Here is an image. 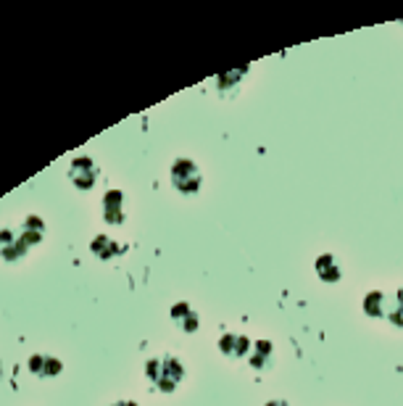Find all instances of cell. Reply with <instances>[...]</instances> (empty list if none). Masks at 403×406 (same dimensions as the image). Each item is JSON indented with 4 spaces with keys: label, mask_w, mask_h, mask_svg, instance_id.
<instances>
[{
    "label": "cell",
    "mask_w": 403,
    "mask_h": 406,
    "mask_svg": "<svg viewBox=\"0 0 403 406\" xmlns=\"http://www.w3.org/2000/svg\"><path fill=\"white\" fill-rule=\"evenodd\" d=\"M145 375H148V380H153L158 391L171 394L185 380V364L177 356H158L145 364Z\"/></svg>",
    "instance_id": "cell-1"
},
{
    "label": "cell",
    "mask_w": 403,
    "mask_h": 406,
    "mask_svg": "<svg viewBox=\"0 0 403 406\" xmlns=\"http://www.w3.org/2000/svg\"><path fill=\"white\" fill-rule=\"evenodd\" d=\"M171 185L182 193V196H196L203 185V171L198 169L196 161L190 158H177L171 164Z\"/></svg>",
    "instance_id": "cell-2"
},
{
    "label": "cell",
    "mask_w": 403,
    "mask_h": 406,
    "mask_svg": "<svg viewBox=\"0 0 403 406\" xmlns=\"http://www.w3.org/2000/svg\"><path fill=\"white\" fill-rule=\"evenodd\" d=\"M69 177H71V183H74L77 190H82V193H90L92 187L98 185L101 171H98V164H95L90 156H79V158L71 161V167H69Z\"/></svg>",
    "instance_id": "cell-3"
},
{
    "label": "cell",
    "mask_w": 403,
    "mask_h": 406,
    "mask_svg": "<svg viewBox=\"0 0 403 406\" xmlns=\"http://www.w3.org/2000/svg\"><path fill=\"white\" fill-rule=\"evenodd\" d=\"M103 219L105 224H124V193L121 190H108L103 196Z\"/></svg>",
    "instance_id": "cell-4"
},
{
    "label": "cell",
    "mask_w": 403,
    "mask_h": 406,
    "mask_svg": "<svg viewBox=\"0 0 403 406\" xmlns=\"http://www.w3.org/2000/svg\"><path fill=\"white\" fill-rule=\"evenodd\" d=\"M169 314H171V322L182 330V332H198V328H200V316L196 314V309L190 303H174Z\"/></svg>",
    "instance_id": "cell-5"
},
{
    "label": "cell",
    "mask_w": 403,
    "mask_h": 406,
    "mask_svg": "<svg viewBox=\"0 0 403 406\" xmlns=\"http://www.w3.org/2000/svg\"><path fill=\"white\" fill-rule=\"evenodd\" d=\"M26 251L29 248L19 240V232H13V230H0V256H3L6 262H19V259H24Z\"/></svg>",
    "instance_id": "cell-6"
},
{
    "label": "cell",
    "mask_w": 403,
    "mask_h": 406,
    "mask_svg": "<svg viewBox=\"0 0 403 406\" xmlns=\"http://www.w3.org/2000/svg\"><path fill=\"white\" fill-rule=\"evenodd\" d=\"M250 348H253V341L246 335H221L219 338V351L227 359H243L250 354Z\"/></svg>",
    "instance_id": "cell-7"
},
{
    "label": "cell",
    "mask_w": 403,
    "mask_h": 406,
    "mask_svg": "<svg viewBox=\"0 0 403 406\" xmlns=\"http://www.w3.org/2000/svg\"><path fill=\"white\" fill-rule=\"evenodd\" d=\"M42 237H45V222L40 219V217H26L24 222H22V227H19V240L24 243L26 248H32V246H37V243H42Z\"/></svg>",
    "instance_id": "cell-8"
},
{
    "label": "cell",
    "mask_w": 403,
    "mask_h": 406,
    "mask_svg": "<svg viewBox=\"0 0 403 406\" xmlns=\"http://www.w3.org/2000/svg\"><path fill=\"white\" fill-rule=\"evenodd\" d=\"M61 369H64V364L55 356H32L29 359V372L42 378V380H51L55 375H61Z\"/></svg>",
    "instance_id": "cell-9"
},
{
    "label": "cell",
    "mask_w": 403,
    "mask_h": 406,
    "mask_svg": "<svg viewBox=\"0 0 403 406\" xmlns=\"http://www.w3.org/2000/svg\"><path fill=\"white\" fill-rule=\"evenodd\" d=\"M272 356H274V346L269 341H253V348H250V354H248V362H250V367L264 372V369L272 367Z\"/></svg>",
    "instance_id": "cell-10"
},
{
    "label": "cell",
    "mask_w": 403,
    "mask_h": 406,
    "mask_svg": "<svg viewBox=\"0 0 403 406\" xmlns=\"http://www.w3.org/2000/svg\"><path fill=\"white\" fill-rule=\"evenodd\" d=\"M314 267H316V275H319L322 282H338L340 280V264L332 253H322Z\"/></svg>",
    "instance_id": "cell-11"
},
{
    "label": "cell",
    "mask_w": 403,
    "mask_h": 406,
    "mask_svg": "<svg viewBox=\"0 0 403 406\" xmlns=\"http://www.w3.org/2000/svg\"><path fill=\"white\" fill-rule=\"evenodd\" d=\"M364 312L366 316H375V319H382V316H388V296L382 293V290H372V293H366L364 298Z\"/></svg>",
    "instance_id": "cell-12"
},
{
    "label": "cell",
    "mask_w": 403,
    "mask_h": 406,
    "mask_svg": "<svg viewBox=\"0 0 403 406\" xmlns=\"http://www.w3.org/2000/svg\"><path fill=\"white\" fill-rule=\"evenodd\" d=\"M90 251L98 256V259H114V256H119V253H124V246H119L117 240H111L108 235H101L92 240Z\"/></svg>",
    "instance_id": "cell-13"
},
{
    "label": "cell",
    "mask_w": 403,
    "mask_h": 406,
    "mask_svg": "<svg viewBox=\"0 0 403 406\" xmlns=\"http://www.w3.org/2000/svg\"><path fill=\"white\" fill-rule=\"evenodd\" d=\"M388 319L395 328H403V288L395 293V301H393V309L388 312Z\"/></svg>",
    "instance_id": "cell-14"
},
{
    "label": "cell",
    "mask_w": 403,
    "mask_h": 406,
    "mask_svg": "<svg viewBox=\"0 0 403 406\" xmlns=\"http://www.w3.org/2000/svg\"><path fill=\"white\" fill-rule=\"evenodd\" d=\"M264 406H287V401H282V398H274V401H269V404Z\"/></svg>",
    "instance_id": "cell-15"
},
{
    "label": "cell",
    "mask_w": 403,
    "mask_h": 406,
    "mask_svg": "<svg viewBox=\"0 0 403 406\" xmlns=\"http://www.w3.org/2000/svg\"><path fill=\"white\" fill-rule=\"evenodd\" d=\"M111 406H137L135 401H117V404H111Z\"/></svg>",
    "instance_id": "cell-16"
}]
</instances>
